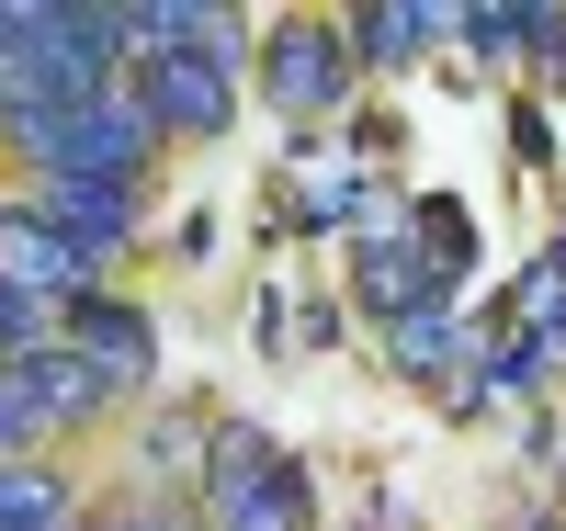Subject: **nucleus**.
I'll list each match as a JSON object with an SVG mask.
<instances>
[{
	"mask_svg": "<svg viewBox=\"0 0 566 531\" xmlns=\"http://www.w3.org/2000/svg\"><path fill=\"white\" fill-rule=\"evenodd\" d=\"M340 91H352V45H340V23H272V34H261V103H272L283 125L340 114Z\"/></svg>",
	"mask_w": 566,
	"mask_h": 531,
	"instance_id": "obj_4",
	"label": "nucleus"
},
{
	"mask_svg": "<svg viewBox=\"0 0 566 531\" xmlns=\"http://www.w3.org/2000/svg\"><path fill=\"white\" fill-rule=\"evenodd\" d=\"M34 215L103 272L125 237H136V215H148V181H34Z\"/></svg>",
	"mask_w": 566,
	"mask_h": 531,
	"instance_id": "obj_8",
	"label": "nucleus"
},
{
	"mask_svg": "<svg viewBox=\"0 0 566 531\" xmlns=\"http://www.w3.org/2000/svg\"><path fill=\"white\" fill-rule=\"evenodd\" d=\"M12 396L34 407V429H45V442H57V429H91V418L114 407V396H103V373H91L69 340H57V351H34V362H12Z\"/></svg>",
	"mask_w": 566,
	"mask_h": 531,
	"instance_id": "obj_11",
	"label": "nucleus"
},
{
	"mask_svg": "<svg viewBox=\"0 0 566 531\" xmlns=\"http://www.w3.org/2000/svg\"><path fill=\"white\" fill-rule=\"evenodd\" d=\"M69 351L103 373L114 407L159 384V328H148V306H136V295H80V306H69Z\"/></svg>",
	"mask_w": 566,
	"mask_h": 531,
	"instance_id": "obj_6",
	"label": "nucleus"
},
{
	"mask_svg": "<svg viewBox=\"0 0 566 531\" xmlns=\"http://www.w3.org/2000/svg\"><path fill=\"white\" fill-rule=\"evenodd\" d=\"M442 34H453V0H363V12H340L352 68H419Z\"/></svg>",
	"mask_w": 566,
	"mask_h": 531,
	"instance_id": "obj_10",
	"label": "nucleus"
},
{
	"mask_svg": "<svg viewBox=\"0 0 566 531\" xmlns=\"http://www.w3.org/2000/svg\"><path fill=\"white\" fill-rule=\"evenodd\" d=\"M510 531H566V509H522V520H510Z\"/></svg>",
	"mask_w": 566,
	"mask_h": 531,
	"instance_id": "obj_18",
	"label": "nucleus"
},
{
	"mask_svg": "<svg viewBox=\"0 0 566 531\" xmlns=\"http://www.w3.org/2000/svg\"><path fill=\"white\" fill-rule=\"evenodd\" d=\"M0 136L34 159V181H148L159 159V125L136 114V91H103L80 114H12Z\"/></svg>",
	"mask_w": 566,
	"mask_h": 531,
	"instance_id": "obj_2",
	"label": "nucleus"
},
{
	"mask_svg": "<svg viewBox=\"0 0 566 531\" xmlns=\"http://www.w3.org/2000/svg\"><path fill=\"white\" fill-rule=\"evenodd\" d=\"M555 487H566V453H555Z\"/></svg>",
	"mask_w": 566,
	"mask_h": 531,
	"instance_id": "obj_20",
	"label": "nucleus"
},
{
	"mask_svg": "<svg viewBox=\"0 0 566 531\" xmlns=\"http://www.w3.org/2000/svg\"><path fill=\"white\" fill-rule=\"evenodd\" d=\"M453 34H464V57H533L544 45V0H453Z\"/></svg>",
	"mask_w": 566,
	"mask_h": 531,
	"instance_id": "obj_12",
	"label": "nucleus"
},
{
	"mask_svg": "<svg viewBox=\"0 0 566 531\" xmlns=\"http://www.w3.org/2000/svg\"><path fill=\"white\" fill-rule=\"evenodd\" d=\"M408 237H419V261H431L442 283L476 272V215H464L453 192H419V204H408Z\"/></svg>",
	"mask_w": 566,
	"mask_h": 531,
	"instance_id": "obj_13",
	"label": "nucleus"
},
{
	"mask_svg": "<svg viewBox=\"0 0 566 531\" xmlns=\"http://www.w3.org/2000/svg\"><path fill=\"white\" fill-rule=\"evenodd\" d=\"M125 91V0H0V114H80Z\"/></svg>",
	"mask_w": 566,
	"mask_h": 531,
	"instance_id": "obj_1",
	"label": "nucleus"
},
{
	"mask_svg": "<svg viewBox=\"0 0 566 531\" xmlns=\"http://www.w3.org/2000/svg\"><path fill=\"white\" fill-rule=\"evenodd\" d=\"M453 283L419 261V237H408V215L397 226H374V237H352V306L374 317V328H397V317H419V306H442Z\"/></svg>",
	"mask_w": 566,
	"mask_h": 531,
	"instance_id": "obj_7",
	"label": "nucleus"
},
{
	"mask_svg": "<svg viewBox=\"0 0 566 531\" xmlns=\"http://www.w3.org/2000/svg\"><path fill=\"white\" fill-rule=\"evenodd\" d=\"M386 362H397L408 384H431V396H453V384H476V373H488V306L442 295V306L397 317V328H386Z\"/></svg>",
	"mask_w": 566,
	"mask_h": 531,
	"instance_id": "obj_5",
	"label": "nucleus"
},
{
	"mask_svg": "<svg viewBox=\"0 0 566 531\" xmlns=\"http://www.w3.org/2000/svg\"><path fill=\"white\" fill-rule=\"evenodd\" d=\"M0 125H12V114H0Z\"/></svg>",
	"mask_w": 566,
	"mask_h": 531,
	"instance_id": "obj_21",
	"label": "nucleus"
},
{
	"mask_svg": "<svg viewBox=\"0 0 566 531\" xmlns=\"http://www.w3.org/2000/svg\"><path fill=\"white\" fill-rule=\"evenodd\" d=\"M125 91H136V114H148L159 136H227V125H239V68L205 57V45L136 57V68H125Z\"/></svg>",
	"mask_w": 566,
	"mask_h": 531,
	"instance_id": "obj_3",
	"label": "nucleus"
},
{
	"mask_svg": "<svg viewBox=\"0 0 566 531\" xmlns=\"http://www.w3.org/2000/svg\"><path fill=\"white\" fill-rule=\"evenodd\" d=\"M533 68H544V79L566 91V12H544V45H533Z\"/></svg>",
	"mask_w": 566,
	"mask_h": 531,
	"instance_id": "obj_17",
	"label": "nucleus"
},
{
	"mask_svg": "<svg viewBox=\"0 0 566 531\" xmlns=\"http://www.w3.org/2000/svg\"><path fill=\"white\" fill-rule=\"evenodd\" d=\"M0 283L12 295H45V306H80V295H103V272H91L57 226H45L34 204H0Z\"/></svg>",
	"mask_w": 566,
	"mask_h": 531,
	"instance_id": "obj_9",
	"label": "nucleus"
},
{
	"mask_svg": "<svg viewBox=\"0 0 566 531\" xmlns=\"http://www.w3.org/2000/svg\"><path fill=\"white\" fill-rule=\"evenodd\" d=\"M205 249H216V215L193 204V215H181V226H170V261H205Z\"/></svg>",
	"mask_w": 566,
	"mask_h": 531,
	"instance_id": "obj_16",
	"label": "nucleus"
},
{
	"mask_svg": "<svg viewBox=\"0 0 566 531\" xmlns=\"http://www.w3.org/2000/svg\"><path fill=\"white\" fill-rule=\"evenodd\" d=\"M555 261H566V204H555Z\"/></svg>",
	"mask_w": 566,
	"mask_h": 531,
	"instance_id": "obj_19",
	"label": "nucleus"
},
{
	"mask_svg": "<svg viewBox=\"0 0 566 531\" xmlns=\"http://www.w3.org/2000/svg\"><path fill=\"white\" fill-rule=\"evenodd\" d=\"M544 148H555V114H544V103H510V159H522V170H533Z\"/></svg>",
	"mask_w": 566,
	"mask_h": 531,
	"instance_id": "obj_15",
	"label": "nucleus"
},
{
	"mask_svg": "<svg viewBox=\"0 0 566 531\" xmlns=\"http://www.w3.org/2000/svg\"><path fill=\"white\" fill-rule=\"evenodd\" d=\"M227 531H306V464L283 453V464H272V487H261L239 520H227Z\"/></svg>",
	"mask_w": 566,
	"mask_h": 531,
	"instance_id": "obj_14",
	"label": "nucleus"
}]
</instances>
